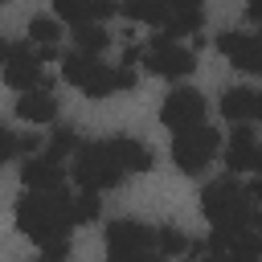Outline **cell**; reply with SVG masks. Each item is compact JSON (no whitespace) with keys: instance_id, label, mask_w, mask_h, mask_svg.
Returning <instances> with one entry per match:
<instances>
[{"instance_id":"cell-9","label":"cell","mask_w":262,"mask_h":262,"mask_svg":"<svg viewBox=\"0 0 262 262\" xmlns=\"http://www.w3.org/2000/svg\"><path fill=\"white\" fill-rule=\"evenodd\" d=\"M217 49L229 57V66H237V70H246V74H258V70H262V45H258L254 33L225 29V33L217 37Z\"/></svg>"},{"instance_id":"cell-1","label":"cell","mask_w":262,"mask_h":262,"mask_svg":"<svg viewBox=\"0 0 262 262\" xmlns=\"http://www.w3.org/2000/svg\"><path fill=\"white\" fill-rule=\"evenodd\" d=\"M258 192H262L258 180L242 188V184L233 180V172H229V176L205 184L201 209H205V217L213 221V229H242V225H254V196H258Z\"/></svg>"},{"instance_id":"cell-2","label":"cell","mask_w":262,"mask_h":262,"mask_svg":"<svg viewBox=\"0 0 262 262\" xmlns=\"http://www.w3.org/2000/svg\"><path fill=\"white\" fill-rule=\"evenodd\" d=\"M123 176H127V172H123V164H119L115 139L78 143V151H74V180H78V188L102 192V188H115Z\"/></svg>"},{"instance_id":"cell-26","label":"cell","mask_w":262,"mask_h":262,"mask_svg":"<svg viewBox=\"0 0 262 262\" xmlns=\"http://www.w3.org/2000/svg\"><path fill=\"white\" fill-rule=\"evenodd\" d=\"M8 49H12V45H8V41H0V66H4V57H8Z\"/></svg>"},{"instance_id":"cell-14","label":"cell","mask_w":262,"mask_h":262,"mask_svg":"<svg viewBox=\"0 0 262 262\" xmlns=\"http://www.w3.org/2000/svg\"><path fill=\"white\" fill-rule=\"evenodd\" d=\"M16 119H25V123H53L57 119V98L49 94V90H20V98H16Z\"/></svg>"},{"instance_id":"cell-25","label":"cell","mask_w":262,"mask_h":262,"mask_svg":"<svg viewBox=\"0 0 262 262\" xmlns=\"http://www.w3.org/2000/svg\"><path fill=\"white\" fill-rule=\"evenodd\" d=\"M229 262H258V254H233Z\"/></svg>"},{"instance_id":"cell-6","label":"cell","mask_w":262,"mask_h":262,"mask_svg":"<svg viewBox=\"0 0 262 262\" xmlns=\"http://www.w3.org/2000/svg\"><path fill=\"white\" fill-rule=\"evenodd\" d=\"M4 82L12 90H37V86L49 90V82L41 74V57H37V49L29 41H20V45L8 49V57H4Z\"/></svg>"},{"instance_id":"cell-5","label":"cell","mask_w":262,"mask_h":262,"mask_svg":"<svg viewBox=\"0 0 262 262\" xmlns=\"http://www.w3.org/2000/svg\"><path fill=\"white\" fill-rule=\"evenodd\" d=\"M139 61H143L147 74H160V78H184V74L196 70V53L188 45H176L168 33H156Z\"/></svg>"},{"instance_id":"cell-20","label":"cell","mask_w":262,"mask_h":262,"mask_svg":"<svg viewBox=\"0 0 262 262\" xmlns=\"http://www.w3.org/2000/svg\"><path fill=\"white\" fill-rule=\"evenodd\" d=\"M61 41V25L53 16H33L29 20V45H57Z\"/></svg>"},{"instance_id":"cell-27","label":"cell","mask_w":262,"mask_h":262,"mask_svg":"<svg viewBox=\"0 0 262 262\" xmlns=\"http://www.w3.org/2000/svg\"><path fill=\"white\" fill-rule=\"evenodd\" d=\"M37 262H53V258H45V254H41V258H37Z\"/></svg>"},{"instance_id":"cell-23","label":"cell","mask_w":262,"mask_h":262,"mask_svg":"<svg viewBox=\"0 0 262 262\" xmlns=\"http://www.w3.org/2000/svg\"><path fill=\"white\" fill-rule=\"evenodd\" d=\"M164 8H168V16H172V12H196L201 0H164ZM168 16H164V20H168Z\"/></svg>"},{"instance_id":"cell-13","label":"cell","mask_w":262,"mask_h":262,"mask_svg":"<svg viewBox=\"0 0 262 262\" xmlns=\"http://www.w3.org/2000/svg\"><path fill=\"white\" fill-rule=\"evenodd\" d=\"M53 4H57V16H66L70 25H86V20L102 25L106 16L119 12L115 0H53Z\"/></svg>"},{"instance_id":"cell-21","label":"cell","mask_w":262,"mask_h":262,"mask_svg":"<svg viewBox=\"0 0 262 262\" xmlns=\"http://www.w3.org/2000/svg\"><path fill=\"white\" fill-rule=\"evenodd\" d=\"M78 143H82V139H78V127L57 123V127H53V135H49V156H57V160H61V156L78 151Z\"/></svg>"},{"instance_id":"cell-11","label":"cell","mask_w":262,"mask_h":262,"mask_svg":"<svg viewBox=\"0 0 262 262\" xmlns=\"http://www.w3.org/2000/svg\"><path fill=\"white\" fill-rule=\"evenodd\" d=\"M225 168L229 172H254L258 168V143H254L250 123H237V131L229 135V143H225Z\"/></svg>"},{"instance_id":"cell-17","label":"cell","mask_w":262,"mask_h":262,"mask_svg":"<svg viewBox=\"0 0 262 262\" xmlns=\"http://www.w3.org/2000/svg\"><path fill=\"white\" fill-rule=\"evenodd\" d=\"M74 45H78V53H94L98 57L111 45V33L102 25H94V20H86V25H74Z\"/></svg>"},{"instance_id":"cell-3","label":"cell","mask_w":262,"mask_h":262,"mask_svg":"<svg viewBox=\"0 0 262 262\" xmlns=\"http://www.w3.org/2000/svg\"><path fill=\"white\" fill-rule=\"evenodd\" d=\"M217 147H221L217 131H213L209 123H192V127L176 131V139H172V164H176L184 176H201V172L213 164Z\"/></svg>"},{"instance_id":"cell-22","label":"cell","mask_w":262,"mask_h":262,"mask_svg":"<svg viewBox=\"0 0 262 262\" xmlns=\"http://www.w3.org/2000/svg\"><path fill=\"white\" fill-rule=\"evenodd\" d=\"M8 160H16V135L8 127H0V164H8Z\"/></svg>"},{"instance_id":"cell-15","label":"cell","mask_w":262,"mask_h":262,"mask_svg":"<svg viewBox=\"0 0 262 262\" xmlns=\"http://www.w3.org/2000/svg\"><path fill=\"white\" fill-rule=\"evenodd\" d=\"M115 151H119V164L123 172H151L156 168V151L139 139H127V135H115Z\"/></svg>"},{"instance_id":"cell-24","label":"cell","mask_w":262,"mask_h":262,"mask_svg":"<svg viewBox=\"0 0 262 262\" xmlns=\"http://www.w3.org/2000/svg\"><path fill=\"white\" fill-rule=\"evenodd\" d=\"M139 57H143V49H139V45H127V49H123V61H119V66L135 70V66H139Z\"/></svg>"},{"instance_id":"cell-10","label":"cell","mask_w":262,"mask_h":262,"mask_svg":"<svg viewBox=\"0 0 262 262\" xmlns=\"http://www.w3.org/2000/svg\"><path fill=\"white\" fill-rule=\"evenodd\" d=\"M151 250V229L143 221L119 217L106 225V254H147Z\"/></svg>"},{"instance_id":"cell-16","label":"cell","mask_w":262,"mask_h":262,"mask_svg":"<svg viewBox=\"0 0 262 262\" xmlns=\"http://www.w3.org/2000/svg\"><path fill=\"white\" fill-rule=\"evenodd\" d=\"M119 12H123L127 20H135V25H151V29H160V25H164V16H168L164 0H123V4H119Z\"/></svg>"},{"instance_id":"cell-28","label":"cell","mask_w":262,"mask_h":262,"mask_svg":"<svg viewBox=\"0 0 262 262\" xmlns=\"http://www.w3.org/2000/svg\"><path fill=\"white\" fill-rule=\"evenodd\" d=\"M0 4H4V0H0Z\"/></svg>"},{"instance_id":"cell-4","label":"cell","mask_w":262,"mask_h":262,"mask_svg":"<svg viewBox=\"0 0 262 262\" xmlns=\"http://www.w3.org/2000/svg\"><path fill=\"white\" fill-rule=\"evenodd\" d=\"M61 61V78L70 82V86H78L86 98H106V94H115V66H102L94 53H66V57H57Z\"/></svg>"},{"instance_id":"cell-8","label":"cell","mask_w":262,"mask_h":262,"mask_svg":"<svg viewBox=\"0 0 262 262\" xmlns=\"http://www.w3.org/2000/svg\"><path fill=\"white\" fill-rule=\"evenodd\" d=\"M20 180H25L29 192H61V184H66V168H61V160L49 156V151H41V156H25V164H20Z\"/></svg>"},{"instance_id":"cell-18","label":"cell","mask_w":262,"mask_h":262,"mask_svg":"<svg viewBox=\"0 0 262 262\" xmlns=\"http://www.w3.org/2000/svg\"><path fill=\"white\" fill-rule=\"evenodd\" d=\"M98 192H78V196H66V217H70V225H86V221H98Z\"/></svg>"},{"instance_id":"cell-7","label":"cell","mask_w":262,"mask_h":262,"mask_svg":"<svg viewBox=\"0 0 262 262\" xmlns=\"http://www.w3.org/2000/svg\"><path fill=\"white\" fill-rule=\"evenodd\" d=\"M160 119H164V127H172V131H184V127H192V123H205V94L192 90V86H176V90L164 98Z\"/></svg>"},{"instance_id":"cell-12","label":"cell","mask_w":262,"mask_h":262,"mask_svg":"<svg viewBox=\"0 0 262 262\" xmlns=\"http://www.w3.org/2000/svg\"><path fill=\"white\" fill-rule=\"evenodd\" d=\"M258 111H262V98H258V90H250V86H229V90L221 94V115H225L229 123H254Z\"/></svg>"},{"instance_id":"cell-19","label":"cell","mask_w":262,"mask_h":262,"mask_svg":"<svg viewBox=\"0 0 262 262\" xmlns=\"http://www.w3.org/2000/svg\"><path fill=\"white\" fill-rule=\"evenodd\" d=\"M151 250H160L164 258H180V254L188 250V237H184L176 225H160V229L151 233Z\"/></svg>"}]
</instances>
